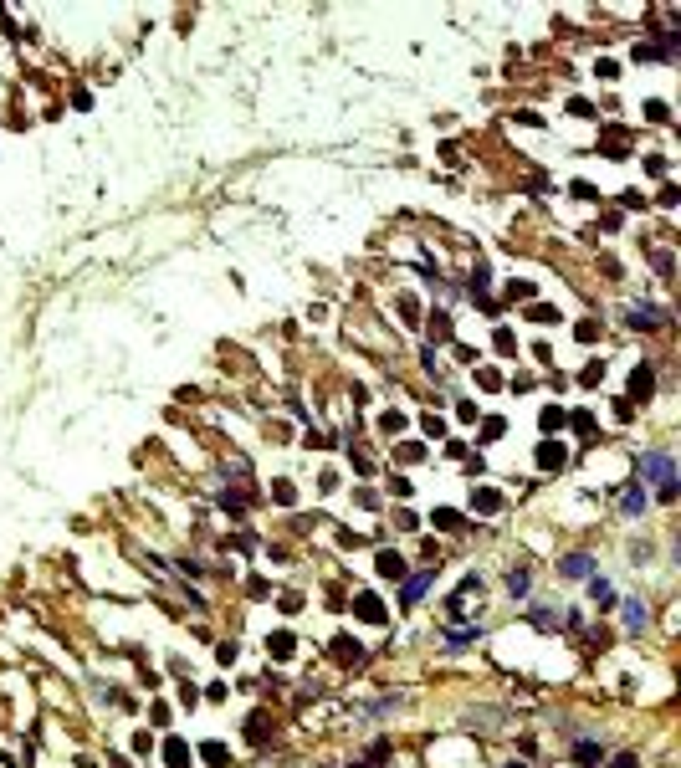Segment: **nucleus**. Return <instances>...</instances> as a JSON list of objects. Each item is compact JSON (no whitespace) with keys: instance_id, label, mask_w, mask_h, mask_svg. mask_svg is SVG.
<instances>
[{"instance_id":"obj_1","label":"nucleus","mask_w":681,"mask_h":768,"mask_svg":"<svg viewBox=\"0 0 681 768\" xmlns=\"http://www.w3.org/2000/svg\"><path fill=\"white\" fill-rule=\"evenodd\" d=\"M640 476H646V481H661V492L676 487V466H671L666 451H646V456H640Z\"/></svg>"},{"instance_id":"obj_2","label":"nucleus","mask_w":681,"mask_h":768,"mask_svg":"<svg viewBox=\"0 0 681 768\" xmlns=\"http://www.w3.org/2000/svg\"><path fill=\"white\" fill-rule=\"evenodd\" d=\"M558 574H564V579H594V558H589V553H569L564 564H558Z\"/></svg>"},{"instance_id":"obj_3","label":"nucleus","mask_w":681,"mask_h":768,"mask_svg":"<svg viewBox=\"0 0 681 768\" xmlns=\"http://www.w3.org/2000/svg\"><path fill=\"white\" fill-rule=\"evenodd\" d=\"M630 323H635V328H656V323H661V307H640V303H635V307H630Z\"/></svg>"},{"instance_id":"obj_4","label":"nucleus","mask_w":681,"mask_h":768,"mask_svg":"<svg viewBox=\"0 0 681 768\" xmlns=\"http://www.w3.org/2000/svg\"><path fill=\"white\" fill-rule=\"evenodd\" d=\"M379 574H384V579H400V574H405L400 553H379Z\"/></svg>"},{"instance_id":"obj_5","label":"nucleus","mask_w":681,"mask_h":768,"mask_svg":"<svg viewBox=\"0 0 681 768\" xmlns=\"http://www.w3.org/2000/svg\"><path fill=\"white\" fill-rule=\"evenodd\" d=\"M589 594L599 600V609H610V605H614V589H610L605 579H589Z\"/></svg>"},{"instance_id":"obj_6","label":"nucleus","mask_w":681,"mask_h":768,"mask_svg":"<svg viewBox=\"0 0 681 768\" xmlns=\"http://www.w3.org/2000/svg\"><path fill=\"white\" fill-rule=\"evenodd\" d=\"M625 625H630V630L646 625V605H640V600H625Z\"/></svg>"},{"instance_id":"obj_7","label":"nucleus","mask_w":681,"mask_h":768,"mask_svg":"<svg viewBox=\"0 0 681 768\" xmlns=\"http://www.w3.org/2000/svg\"><path fill=\"white\" fill-rule=\"evenodd\" d=\"M425 589H430V574H421V579H410V584H405V605H415V600H421V594H425Z\"/></svg>"},{"instance_id":"obj_8","label":"nucleus","mask_w":681,"mask_h":768,"mask_svg":"<svg viewBox=\"0 0 681 768\" xmlns=\"http://www.w3.org/2000/svg\"><path fill=\"white\" fill-rule=\"evenodd\" d=\"M538 461H543V466H564V446H554V440H548V446L538 451Z\"/></svg>"},{"instance_id":"obj_9","label":"nucleus","mask_w":681,"mask_h":768,"mask_svg":"<svg viewBox=\"0 0 681 768\" xmlns=\"http://www.w3.org/2000/svg\"><path fill=\"white\" fill-rule=\"evenodd\" d=\"M436 528L456 533V528H461V512H451V507H441V512H436Z\"/></svg>"},{"instance_id":"obj_10","label":"nucleus","mask_w":681,"mask_h":768,"mask_svg":"<svg viewBox=\"0 0 681 768\" xmlns=\"http://www.w3.org/2000/svg\"><path fill=\"white\" fill-rule=\"evenodd\" d=\"M359 615H364V620H384V609H379L374 594H364V600H359Z\"/></svg>"},{"instance_id":"obj_11","label":"nucleus","mask_w":681,"mask_h":768,"mask_svg":"<svg viewBox=\"0 0 681 768\" xmlns=\"http://www.w3.org/2000/svg\"><path fill=\"white\" fill-rule=\"evenodd\" d=\"M164 758L175 763V768H185V763H190V748H185V743H169V748H164Z\"/></svg>"},{"instance_id":"obj_12","label":"nucleus","mask_w":681,"mask_h":768,"mask_svg":"<svg viewBox=\"0 0 681 768\" xmlns=\"http://www.w3.org/2000/svg\"><path fill=\"white\" fill-rule=\"evenodd\" d=\"M651 384H656V379H651V369H635V379H630V389H635V395H640V400H646V395H651Z\"/></svg>"},{"instance_id":"obj_13","label":"nucleus","mask_w":681,"mask_h":768,"mask_svg":"<svg viewBox=\"0 0 681 768\" xmlns=\"http://www.w3.org/2000/svg\"><path fill=\"white\" fill-rule=\"evenodd\" d=\"M507 589H513V594H528V569H513V574H507Z\"/></svg>"},{"instance_id":"obj_14","label":"nucleus","mask_w":681,"mask_h":768,"mask_svg":"<svg viewBox=\"0 0 681 768\" xmlns=\"http://www.w3.org/2000/svg\"><path fill=\"white\" fill-rule=\"evenodd\" d=\"M640 507H646V492H640V487H630V492H625V512H630V517H635V512H640Z\"/></svg>"},{"instance_id":"obj_15","label":"nucleus","mask_w":681,"mask_h":768,"mask_svg":"<svg viewBox=\"0 0 681 768\" xmlns=\"http://www.w3.org/2000/svg\"><path fill=\"white\" fill-rule=\"evenodd\" d=\"M267 645H272V650H277V656H292V635H272V641H267Z\"/></svg>"},{"instance_id":"obj_16","label":"nucleus","mask_w":681,"mask_h":768,"mask_svg":"<svg viewBox=\"0 0 681 768\" xmlns=\"http://www.w3.org/2000/svg\"><path fill=\"white\" fill-rule=\"evenodd\" d=\"M430 333H436V338H451V318H446V312H436V323H430Z\"/></svg>"},{"instance_id":"obj_17","label":"nucleus","mask_w":681,"mask_h":768,"mask_svg":"<svg viewBox=\"0 0 681 768\" xmlns=\"http://www.w3.org/2000/svg\"><path fill=\"white\" fill-rule=\"evenodd\" d=\"M579 763H599V748L594 743H579Z\"/></svg>"},{"instance_id":"obj_18","label":"nucleus","mask_w":681,"mask_h":768,"mask_svg":"<svg viewBox=\"0 0 681 768\" xmlns=\"http://www.w3.org/2000/svg\"><path fill=\"white\" fill-rule=\"evenodd\" d=\"M614 768H635V758H630V753H620V758H614Z\"/></svg>"},{"instance_id":"obj_19","label":"nucleus","mask_w":681,"mask_h":768,"mask_svg":"<svg viewBox=\"0 0 681 768\" xmlns=\"http://www.w3.org/2000/svg\"><path fill=\"white\" fill-rule=\"evenodd\" d=\"M513 768H522V763H513Z\"/></svg>"}]
</instances>
